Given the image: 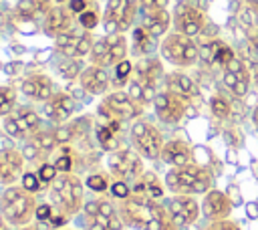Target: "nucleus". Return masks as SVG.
Returning <instances> with one entry per match:
<instances>
[{
  "label": "nucleus",
  "instance_id": "nucleus-1",
  "mask_svg": "<svg viewBox=\"0 0 258 230\" xmlns=\"http://www.w3.org/2000/svg\"><path fill=\"white\" fill-rule=\"evenodd\" d=\"M119 216L127 228L133 230H177L171 222L167 208L161 200L143 194H129L123 200H115Z\"/></svg>",
  "mask_w": 258,
  "mask_h": 230
},
{
  "label": "nucleus",
  "instance_id": "nucleus-2",
  "mask_svg": "<svg viewBox=\"0 0 258 230\" xmlns=\"http://www.w3.org/2000/svg\"><path fill=\"white\" fill-rule=\"evenodd\" d=\"M48 202L67 220L77 218L85 206V180L77 174H58L48 186Z\"/></svg>",
  "mask_w": 258,
  "mask_h": 230
},
{
  "label": "nucleus",
  "instance_id": "nucleus-3",
  "mask_svg": "<svg viewBox=\"0 0 258 230\" xmlns=\"http://www.w3.org/2000/svg\"><path fill=\"white\" fill-rule=\"evenodd\" d=\"M165 190L171 194L204 196L214 188V171L208 165L191 161L187 165L169 167L163 178Z\"/></svg>",
  "mask_w": 258,
  "mask_h": 230
},
{
  "label": "nucleus",
  "instance_id": "nucleus-4",
  "mask_svg": "<svg viewBox=\"0 0 258 230\" xmlns=\"http://www.w3.org/2000/svg\"><path fill=\"white\" fill-rule=\"evenodd\" d=\"M36 194L28 192L20 184L6 186L0 194V216L10 228L32 224L36 216Z\"/></svg>",
  "mask_w": 258,
  "mask_h": 230
},
{
  "label": "nucleus",
  "instance_id": "nucleus-5",
  "mask_svg": "<svg viewBox=\"0 0 258 230\" xmlns=\"http://www.w3.org/2000/svg\"><path fill=\"white\" fill-rule=\"evenodd\" d=\"M161 77H165L161 61L153 59V56H145V59H141L139 63L133 65V73L127 81V85H129L127 93L137 103H141L143 107L153 105V99L159 93L157 83H159Z\"/></svg>",
  "mask_w": 258,
  "mask_h": 230
},
{
  "label": "nucleus",
  "instance_id": "nucleus-6",
  "mask_svg": "<svg viewBox=\"0 0 258 230\" xmlns=\"http://www.w3.org/2000/svg\"><path fill=\"white\" fill-rule=\"evenodd\" d=\"M81 220H83L85 230H123L125 228L119 216L115 198L105 196V194L85 202Z\"/></svg>",
  "mask_w": 258,
  "mask_h": 230
},
{
  "label": "nucleus",
  "instance_id": "nucleus-7",
  "mask_svg": "<svg viewBox=\"0 0 258 230\" xmlns=\"http://www.w3.org/2000/svg\"><path fill=\"white\" fill-rule=\"evenodd\" d=\"M159 54L169 65L187 69L200 61V46L194 42L191 36H185V34L173 30L163 36V40L159 44Z\"/></svg>",
  "mask_w": 258,
  "mask_h": 230
},
{
  "label": "nucleus",
  "instance_id": "nucleus-8",
  "mask_svg": "<svg viewBox=\"0 0 258 230\" xmlns=\"http://www.w3.org/2000/svg\"><path fill=\"white\" fill-rule=\"evenodd\" d=\"M129 141H131V147L143 159H149V161L159 159L163 143H165L161 129L157 125H153L151 121H147V119H135L131 123V127H129Z\"/></svg>",
  "mask_w": 258,
  "mask_h": 230
},
{
  "label": "nucleus",
  "instance_id": "nucleus-9",
  "mask_svg": "<svg viewBox=\"0 0 258 230\" xmlns=\"http://www.w3.org/2000/svg\"><path fill=\"white\" fill-rule=\"evenodd\" d=\"M44 127L42 117L30 105H18L10 115L2 117V129L10 139L26 141Z\"/></svg>",
  "mask_w": 258,
  "mask_h": 230
},
{
  "label": "nucleus",
  "instance_id": "nucleus-10",
  "mask_svg": "<svg viewBox=\"0 0 258 230\" xmlns=\"http://www.w3.org/2000/svg\"><path fill=\"white\" fill-rule=\"evenodd\" d=\"M107 171L111 174L113 180L133 184L143 171V157L133 149V147H121L113 149L107 155Z\"/></svg>",
  "mask_w": 258,
  "mask_h": 230
},
{
  "label": "nucleus",
  "instance_id": "nucleus-11",
  "mask_svg": "<svg viewBox=\"0 0 258 230\" xmlns=\"http://www.w3.org/2000/svg\"><path fill=\"white\" fill-rule=\"evenodd\" d=\"M143 109L145 107L137 103L123 89L103 95V101L99 105V111L105 115V119H117V121H135L143 115Z\"/></svg>",
  "mask_w": 258,
  "mask_h": 230
},
{
  "label": "nucleus",
  "instance_id": "nucleus-12",
  "mask_svg": "<svg viewBox=\"0 0 258 230\" xmlns=\"http://www.w3.org/2000/svg\"><path fill=\"white\" fill-rule=\"evenodd\" d=\"M89 59L91 65H99L105 69L119 65L127 59V38L123 34H105L97 38Z\"/></svg>",
  "mask_w": 258,
  "mask_h": 230
},
{
  "label": "nucleus",
  "instance_id": "nucleus-13",
  "mask_svg": "<svg viewBox=\"0 0 258 230\" xmlns=\"http://www.w3.org/2000/svg\"><path fill=\"white\" fill-rule=\"evenodd\" d=\"M139 0H109L103 14L105 34H123L135 20Z\"/></svg>",
  "mask_w": 258,
  "mask_h": 230
},
{
  "label": "nucleus",
  "instance_id": "nucleus-14",
  "mask_svg": "<svg viewBox=\"0 0 258 230\" xmlns=\"http://www.w3.org/2000/svg\"><path fill=\"white\" fill-rule=\"evenodd\" d=\"M171 20H173V28L175 32H181L185 36H198L206 30L208 26V16H206V10L189 4L187 0H179L173 8V14H171Z\"/></svg>",
  "mask_w": 258,
  "mask_h": 230
},
{
  "label": "nucleus",
  "instance_id": "nucleus-15",
  "mask_svg": "<svg viewBox=\"0 0 258 230\" xmlns=\"http://www.w3.org/2000/svg\"><path fill=\"white\" fill-rule=\"evenodd\" d=\"M163 204H165L167 214H169V218L177 230L189 228L191 224L198 222V218L202 214L200 202L187 194H171V198H167Z\"/></svg>",
  "mask_w": 258,
  "mask_h": 230
},
{
  "label": "nucleus",
  "instance_id": "nucleus-16",
  "mask_svg": "<svg viewBox=\"0 0 258 230\" xmlns=\"http://www.w3.org/2000/svg\"><path fill=\"white\" fill-rule=\"evenodd\" d=\"M93 44H95V38L91 34V30H77L75 26L56 36L54 38V48L56 52H60L62 56H69V59H83V56H89L91 50H93Z\"/></svg>",
  "mask_w": 258,
  "mask_h": 230
},
{
  "label": "nucleus",
  "instance_id": "nucleus-17",
  "mask_svg": "<svg viewBox=\"0 0 258 230\" xmlns=\"http://www.w3.org/2000/svg\"><path fill=\"white\" fill-rule=\"evenodd\" d=\"M153 111H155V117L161 123L175 125V123H179L185 117V113H187V101L181 99L179 95L163 89L153 99Z\"/></svg>",
  "mask_w": 258,
  "mask_h": 230
},
{
  "label": "nucleus",
  "instance_id": "nucleus-18",
  "mask_svg": "<svg viewBox=\"0 0 258 230\" xmlns=\"http://www.w3.org/2000/svg\"><path fill=\"white\" fill-rule=\"evenodd\" d=\"M77 109L75 97L67 91H54V95L42 103V113L50 125H64L71 121Z\"/></svg>",
  "mask_w": 258,
  "mask_h": 230
},
{
  "label": "nucleus",
  "instance_id": "nucleus-19",
  "mask_svg": "<svg viewBox=\"0 0 258 230\" xmlns=\"http://www.w3.org/2000/svg\"><path fill=\"white\" fill-rule=\"evenodd\" d=\"M226 89L234 95V97H246L250 91V83H252V71L246 67V63L242 59H232L226 67H224V77H222Z\"/></svg>",
  "mask_w": 258,
  "mask_h": 230
},
{
  "label": "nucleus",
  "instance_id": "nucleus-20",
  "mask_svg": "<svg viewBox=\"0 0 258 230\" xmlns=\"http://www.w3.org/2000/svg\"><path fill=\"white\" fill-rule=\"evenodd\" d=\"M26 157L16 147H2L0 149V186H14L24 176Z\"/></svg>",
  "mask_w": 258,
  "mask_h": 230
},
{
  "label": "nucleus",
  "instance_id": "nucleus-21",
  "mask_svg": "<svg viewBox=\"0 0 258 230\" xmlns=\"http://www.w3.org/2000/svg\"><path fill=\"white\" fill-rule=\"evenodd\" d=\"M232 200L226 192L222 190H216L212 188L208 194H204V200H202V214L208 222H216V220H224V218H230L232 214Z\"/></svg>",
  "mask_w": 258,
  "mask_h": 230
},
{
  "label": "nucleus",
  "instance_id": "nucleus-22",
  "mask_svg": "<svg viewBox=\"0 0 258 230\" xmlns=\"http://www.w3.org/2000/svg\"><path fill=\"white\" fill-rule=\"evenodd\" d=\"M54 91L56 89H54L52 79L48 75H44V73H30L20 83V93L30 101L44 103L54 95Z\"/></svg>",
  "mask_w": 258,
  "mask_h": 230
},
{
  "label": "nucleus",
  "instance_id": "nucleus-23",
  "mask_svg": "<svg viewBox=\"0 0 258 230\" xmlns=\"http://www.w3.org/2000/svg\"><path fill=\"white\" fill-rule=\"evenodd\" d=\"M79 87L85 89V93L89 95H107L109 87H111V77L107 73L105 67L99 65H89L83 69L81 77H79Z\"/></svg>",
  "mask_w": 258,
  "mask_h": 230
},
{
  "label": "nucleus",
  "instance_id": "nucleus-24",
  "mask_svg": "<svg viewBox=\"0 0 258 230\" xmlns=\"http://www.w3.org/2000/svg\"><path fill=\"white\" fill-rule=\"evenodd\" d=\"M71 28H73V12L69 6L64 8L62 4H54L42 18V30L46 36L56 38V36L69 32Z\"/></svg>",
  "mask_w": 258,
  "mask_h": 230
},
{
  "label": "nucleus",
  "instance_id": "nucleus-25",
  "mask_svg": "<svg viewBox=\"0 0 258 230\" xmlns=\"http://www.w3.org/2000/svg\"><path fill=\"white\" fill-rule=\"evenodd\" d=\"M159 159L171 167H179V165H187L194 161V149L185 139H169L163 143L161 155Z\"/></svg>",
  "mask_w": 258,
  "mask_h": 230
},
{
  "label": "nucleus",
  "instance_id": "nucleus-26",
  "mask_svg": "<svg viewBox=\"0 0 258 230\" xmlns=\"http://www.w3.org/2000/svg\"><path fill=\"white\" fill-rule=\"evenodd\" d=\"M163 81H165V89H167V91L179 95V97L185 99V101L200 97V89H198L196 81H194L189 75L181 73V71H171V73H167V75L163 77Z\"/></svg>",
  "mask_w": 258,
  "mask_h": 230
},
{
  "label": "nucleus",
  "instance_id": "nucleus-27",
  "mask_svg": "<svg viewBox=\"0 0 258 230\" xmlns=\"http://www.w3.org/2000/svg\"><path fill=\"white\" fill-rule=\"evenodd\" d=\"M141 26L153 36V38H161L167 34L169 26L173 24L171 14L165 8H157V10H141Z\"/></svg>",
  "mask_w": 258,
  "mask_h": 230
},
{
  "label": "nucleus",
  "instance_id": "nucleus-28",
  "mask_svg": "<svg viewBox=\"0 0 258 230\" xmlns=\"http://www.w3.org/2000/svg\"><path fill=\"white\" fill-rule=\"evenodd\" d=\"M131 192H133V194H143V196L161 200L163 194H165V184H161V180L157 178V174H153V171H143V174L131 184Z\"/></svg>",
  "mask_w": 258,
  "mask_h": 230
},
{
  "label": "nucleus",
  "instance_id": "nucleus-29",
  "mask_svg": "<svg viewBox=\"0 0 258 230\" xmlns=\"http://www.w3.org/2000/svg\"><path fill=\"white\" fill-rule=\"evenodd\" d=\"M50 8H52L50 0H18L16 16L22 22H34L36 18H44Z\"/></svg>",
  "mask_w": 258,
  "mask_h": 230
},
{
  "label": "nucleus",
  "instance_id": "nucleus-30",
  "mask_svg": "<svg viewBox=\"0 0 258 230\" xmlns=\"http://www.w3.org/2000/svg\"><path fill=\"white\" fill-rule=\"evenodd\" d=\"M26 141H32L46 157H50L54 151H56V147H58V141H56V135H54V125L52 127H42L40 131H36L30 139H26Z\"/></svg>",
  "mask_w": 258,
  "mask_h": 230
},
{
  "label": "nucleus",
  "instance_id": "nucleus-31",
  "mask_svg": "<svg viewBox=\"0 0 258 230\" xmlns=\"http://www.w3.org/2000/svg\"><path fill=\"white\" fill-rule=\"evenodd\" d=\"M131 40H133V52H135L137 56H147V54H149L151 50H155V46H157V38H153L143 26H137V28L133 30Z\"/></svg>",
  "mask_w": 258,
  "mask_h": 230
},
{
  "label": "nucleus",
  "instance_id": "nucleus-32",
  "mask_svg": "<svg viewBox=\"0 0 258 230\" xmlns=\"http://www.w3.org/2000/svg\"><path fill=\"white\" fill-rule=\"evenodd\" d=\"M111 184H113V178L109 171H91L87 178H85V186L95 192V194H107L111 190Z\"/></svg>",
  "mask_w": 258,
  "mask_h": 230
},
{
  "label": "nucleus",
  "instance_id": "nucleus-33",
  "mask_svg": "<svg viewBox=\"0 0 258 230\" xmlns=\"http://www.w3.org/2000/svg\"><path fill=\"white\" fill-rule=\"evenodd\" d=\"M18 93L14 87L8 85H0V117L10 115L16 107H18Z\"/></svg>",
  "mask_w": 258,
  "mask_h": 230
},
{
  "label": "nucleus",
  "instance_id": "nucleus-34",
  "mask_svg": "<svg viewBox=\"0 0 258 230\" xmlns=\"http://www.w3.org/2000/svg\"><path fill=\"white\" fill-rule=\"evenodd\" d=\"M83 69H85V67H83V59H69V56H64V61L58 63V67H56L58 75H60L62 79H67V81L79 79L81 73H83Z\"/></svg>",
  "mask_w": 258,
  "mask_h": 230
},
{
  "label": "nucleus",
  "instance_id": "nucleus-35",
  "mask_svg": "<svg viewBox=\"0 0 258 230\" xmlns=\"http://www.w3.org/2000/svg\"><path fill=\"white\" fill-rule=\"evenodd\" d=\"M210 111H212V115L216 117V119H220V121H224V119H228L230 115H232V103L224 97V95H212V99H210Z\"/></svg>",
  "mask_w": 258,
  "mask_h": 230
},
{
  "label": "nucleus",
  "instance_id": "nucleus-36",
  "mask_svg": "<svg viewBox=\"0 0 258 230\" xmlns=\"http://www.w3.org/2000/svg\"><path fill=\"white\" fill-rule=\"evenodd\" d=\"M224 40L220 38H210V40H204L200 44V61L206 63V65H216V54H218V48Z\"/></svg>",
  "mask_w": 258,
  "mask_h": 230
},
{
  "label": "nucleus",
  "instance_id": "nucleus-37",
  "mask_svg": "<svg viewBox=\"0 0 258 230\" xmlns=\"http://www.w3.org/2000/svg\"><path fill=\"white\" fill-rule=\"evenodd\" d=\"M131 73H133V63H131L129 59L121 61L119 65H115V67H113V83H115L117 87L127 85V81H129Z\"/></svg>",
  "mask_w": 258,
  "mask_h": 230
},
{
  "label": "nucleus",
  "instance_id": "nucleus-38",
  "mask_svg": "<svg viewBox=\"0 0 258 230\" xmlns=\"http://www.w3.org/2000/svg\"><path fill=\"white\" fill-rule=\"evenodd\" d=\"M20 186L22 188H26L28 192H32V194H38L40 190H44L46 188V184L38 178V174L36 171H24V176H22V180H20ZM48 190V188H46Z\"/></svg>",
  "mask_w": 258,
  "mask_h": 230
},
{
  "label": "nucleus",
  "instance_id": "nucleus-39",
  "mask_svg": "<svg viewBox=\"0 0 258 230\" xmlns=\"http://www.w3.org/2000/svg\"><path fill=\"white\" fill-rule=\"evenodd\" d=\"M95 137H97V141L103 149H109L111 141L115 139V129H111L109 123H105V125L99 123V125H95Z\"/></svg>",
  "mask_w": 258,
  "mask_h": 230
},
{
  "label": "nucleus",
  "instance_id": "nucleus-40",
  "mask_svg": "<svg viewBox=\"0 0 258 230\" xmlns=\"http://www.w3.org/2000/svg\"><path fill=\"white\" fill-rule=\"evenodd\" d=\"M36 174H38V178L46 184V188L54 182V178L58 176V169H56V165L52 163V161H42V163H38V169H36Z\"/></svg>",
  "mask_w": 258,
  "mask_h": 230
},
{
  "label": "nucleus",
  "instance_id": "nucleus-41",
  "mask_svg": "<svg viewBox=\"0 0 258 230\" xmlns=\"http://www.w3.org/2000/svg\"><path fill=\"white\" fill-rule=\"evenodd\" d=\"M79 24H81V28H85V30H93V28L99 24V12L93 10V8H87L85 12L79 14Z\"/></svg>",
  "mask_w": 258,
  "mask_h": 230
},
{
  "label": "nucleus",
  "instance_id": "nucleus-42",
  "mask_svg": "<svg viewBox=\"0 0 258 230\" xmlns=\"http://www.w3.org/2000/svg\"><path fill=\"white\" fill-rule=\"evenodd\" d=\"M232 59H236V52H234V48L230 46V44H226V42H222L220 44V48H218V54H216V65H220L222 69L232 61Z\"/></svg>",
  "mask_w": 258,
  "mask_h": 230
},
{
  "label": "nucleus",
  "instance_id": "nucleus-43",
  "mask_svg": "<svg viewBox=\"0 0 258 230\" xmlns=\"http://www.w3.org/2000/svg\"><path fill=\"white\" fill-rule=\"evenodd\" d=\"M109 194H111L115 200H123V198H127V196L131 194V184H127V182H119V180H113Z\"/></svg>",
  "mask_w": 258,
  "mask_h": 230
},
{
  "label": "nucleus",
  "instance_id": "nucleus-44",
  "mask_svg": "<svg viewBox=\"0 0 258 230\" xmlns=\"http://www.w3.org/2000/svg\"><path fill=\"white\" fill-rule=\"evenodd\" d=\"M204 230H242L238 222L230 220V218H224V220H216V222H210Z\"/></svg>",
  "mask_w": 258,
  "mask_h": 230
},
{
  "label": "nucleus",
  "instance_id": "nucleus-45",
  "mask_svg": "<svg viewBox=\"0 0 258 230\" xmlns=\"http://www.w3.org/2000/svg\"><path fill=\"white\" fill-rule=\"evenodd\" d=\"M52 214H54V208L50 206V202H48V204H38V206H36V216H34V220L48 224L50 218H52Z\"/></svg>",
  "mask_w": 258,
  "mask_h": 230
},
{
  "label": "nucleus",
  "instance_id": "nucleus-46",
  "mask_svg": "<svg viewBox=\"0 0 258 230\" xmlns=\"http://www.w3.org/2000/svg\"><path fill=\"white\" fill-rule=\"evenodd\" d=\"M169 0H139L141 10H157V8H167Z\"/></svg>",
  "mask_w": 258,
  "mask_h": 230
},
{
  "label": "nucleus",
  "instance_id": "nucleus-47",
  "mask_svg": "<svg viewBox=\"0 0 258 230\" xmlns=\"http://www.w3.org/2000/svg\"><path fill=\"white\" fill-rule=\"evenodd\" d=\"M254 10L250 8V6H246V8H242V12H240V22L246 26V28H254V14H252Z\"/></svg>",
  "mask_w": 258,
  "mask_h": 230
},
{
  "label": "nucleus",
  "instance_id": "nucleus-48",
  "mask_svg": "<svg viewBox=\"0 0 258 230\" xmlns=\"http://www.w3.org/2000/svg\"><path fill=\"white\" fill-rule=\"evenodd\" d=\"M22 67H24V65H22L20 61H10V63L4 65V73H6L8 77H16V75H20Z\"/></svg>",
  "mask_w": 258,
  "mask_h": 230
},
{
  "label": "nucleus",
  "instance_id": "nucleus-49",
  "mask_svg": "<svg viewBox=\"0 0 258 230\" xmlns=\"http://www.w3.org/2000/svg\"><path fill=\"white\" fill-rule=\"evenodd\" d=\"M69 8L73 14H81L89 8V0H69Z\"/></svg>",
  "mask_w": 258,
  "mask_h": 230
},
{
  "label": "nucleus",
  "instance_id": "nucleus-50",
  "mask_svg": "<svg viewBox=\"0 0 258 230\" xmlns=\"http://www.w3.org/2000/svg\"><path fill=\"white\" fill-rule=\"evenodd\" d=\"M248 40H250V48H252V52L258 56V26H254V28L250 30Z\"/></svg>",
  "mask_w": 258,
  "mask_h": 230
},
{
  "label": "nucleus",
  "instance_id": "nucleus-51",
  "mask_svg": "<svg viewBox=\"0 0 258 230\" xmlns=\"http://www.w3.org/2000/svg\"><path fill=\"white\" fill-rule=\"evenodd\" d=\"M224 137H226V141L230 143V145H240V135H238V131L236 129H228L226 133H224Z\"/></svg>",
  "mask_w": 258,
  "mask_h": 230
},
{
  "label": "nucleus",
  "instance_id": "nucleus-52",
  "mask_svg": "<svg viewBox=\"0 0 258 230\" xmlns=\"http://www.w3.org/2000/svg\"><path fill=\"white\" fill-rule=\"evenodd\" d=\"M226 194L230 196V200H232V204H234V206H238V204L242 202V200H240V192H238V188H236V186H230V188L226 190Z\"/></svg>",
  "mask_w": 258,
  "mask_h": 230
},
{
  "label": "nucleus",
  "instance_id": "nucleus-53",
  "mask_svg": "<svg viewBox=\"0 0 258 230\" xmlns=\"http://www.w3.org/2000/svg\"><path fill=\"white\" fill-rule=\"evenodd\" d=\"M246 216L248 218H258V202H248L246 204Z\"/></svg>",
  "mask_w": 258,
  "mask_h": 230
},
{
  "label": "nucleus",
  "instance_id": "nucleus-54",
  "mask_svg": "<svg viewBox=\"0 0 258 230\" xmlns=\"http://www.w3.org/2000/svg\"><path fill=\"white\" fill-rule=\"evenodd\" d=\"M50 54H52L50 48H42V50H38V52H36V63H46V61L50 59Z\"/></svg>",
  "mask_w": 258,
  "mask_h": 230
},
{
  "label": "nucleus",
  "instance_id": "nucleus-55",
  "mask_svg": "<svg viewBox=\"0 0 258 230\" xmlns=\"http://www.w3.org/2000/svg\"><path fill=\"white\" fill-rule=\"evenodd\" d=\"M189 4H194V6H198V8H202V10H206L208 8V2L206 0H187Z\"/></svg>",
  "mask_w": 258,
  "mask_h": 230
},
{
  "label": "nucleus",
  "instance_id": "nucleus-56",
  "mask_svg": "<svg viewBox=\"0 0 258 230\" xmlns=\"http://www.w3.org/2000/svg\"><path fill=\"white\" fill-rule=\"evenodd\" d=\"M250 71H252V81H254V83L258 85V63H254Z\"/></svg>",
  "mask_w": 258,
  "mask_h": 230
},
{
  "label": "nucleus",
  "instance_id": "nucleus-57",
  "mask_svg": "<svg viewBox=\"0 0 258 230\" xmlns=\"http://www.w3.org/2000/svg\"><path fill=\"white\" fill-rule=\"evenodd\" d=\"M252 123H254V127L258 129V105H256L254 111H252Z\"/></svg>",
  "mask_w": 258,
  "mask_h": 230
},
{
  "label": "nucleus",
  "instance_id": "nucleus-58",
  "mask_svg": "<svg viewBox=\"0 0 258 230\" xmlns=\"http://www.w3.org/2000/svg\"><path fill=\"white\" fill-rule=\"evenodd\" d=\"M246 6H250V8L258 14V0H246Z\"/></svg>",
  "mask_w": 258,
  "mask_h": 230
},
{
  "label": "nucleus",
  "instance_id": "nucleus-59",
  "mask_svg": "<svg viewBox=\"0 0 258 230\" xmlns=\"http://www.w3.org/2000/svg\"><path fill=\"white\" fill-rule=\"evenodd\" d=\"M228 161L236 163V149H228Z\"/></svg>",
  "mask_w": 258,
  "mask_h": 230
},
{
  "label": "nucleus",
  "instance_id": "nucleus-60",
  "mask_svg": "<svg viewBox=\"0 0 258 230\" xmlns=\"http://www.w3.org/2000/svg\"><path fill=\"white\" fill-rule=\"evenodd\" d=\"M12 52L22 54V52H24V46H20V44H12Z\"/></svg>",
  "mask_w": 258,
  "mask_h": 230
},
{
  "label": "nucleus",
  "instance_id": "nucleus-61",
  "mask_svg": "<svg viewBox=\"0 0 258 230\" xmlns=\"http://www.w3.org/2000/svg\"><path fill=\"white\" fill-rule=\"evenodd\" d=\"M14 230H40V228L34 226V224H28V226H20V228H14Z\"/></svg>",
  "mask_w": 258,
  "mask_h": 230
},
{
  "label": "nucleus",
  "instance_id": "nucleus-62",
  "mask_svg": "<svg viewBox=\"0 0 258 230\" xmlns=\"http://www.w3.org/2000/svg\"><path fill=\"white\" fill-rule=\"evenodd\" d=\"M58 230H71V228H58Z\"/></svg>",
  "mask_w": 258,
  "mask_h": 230
},
{
  "label": "nucleus",
  "instance_id": "nucleus-63",
  "mask_svg": "<svg viewBox=\"0 0 258 230\" xmlns=\"http://www.w3.org/2000/svg\"><path fill=\"white\" fill-rule=\"evenodd\" d=\"M0 69H4V65H2V63H0Z\"/></svg>",
  "mask_w": 258,
  "mask_h": 230
},
{
  "label": "nucleus",
  "instance_id": "nucleus-64",
  "mask_svg": "<svg viewBox=\"0 0 258 230\" xmlns=\"http://www.w3.org/2000/svg\"><path fill=\"white\" fill-rule=\"evenodd\" d=\"M56 2H64V0H56Z\"/></svg>",
  "mask_w": 258,
  "mask_h": 230
}]
</instances>
